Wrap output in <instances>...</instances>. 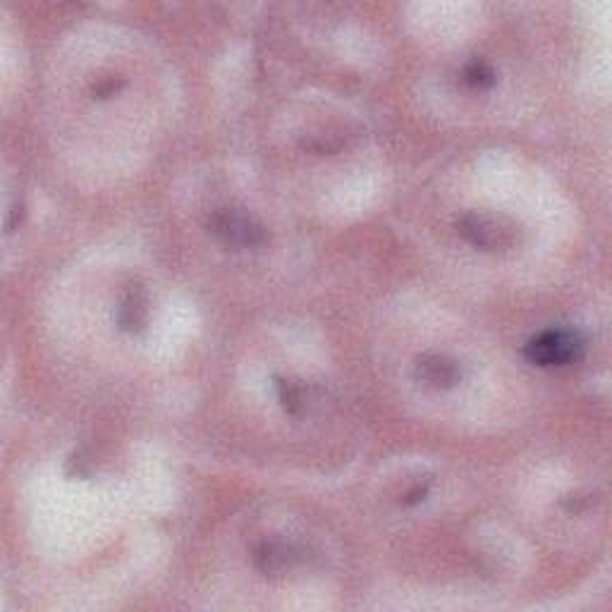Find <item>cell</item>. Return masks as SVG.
<instances>
[{"mask_svg":"<svg viewBox=\"0 0 612 612\" xmlns=\"http://www.w3.org/2000/svg\"><path fill=\"white\" fill-rule=\"evenodd\" d=\"M586 340L574 328H548L524 345V359L538 369H567L584 359Z\"/></svg>","mask_w":612,"mask_h":612,"instance_id":"cell-1","label":"cell"},{"mask_svg":"<svg viewBox=\"0 0 612 612\" xmlns=\"http://www.w3.org/2000/svg\"><path fill=\"white\" fill-rule=\"evenodd\" d=\"M206 230L220 244L235 252L244 249H261L268 242V232L254 216L240 208H216L211 216L206 218Z\"/></svg>","mask_w":612,"mask_h":612,"instance_id":"cell-2","label":"cell"},{"mask_svg":"<svg viewBox=\"0 0 612 612\" xmlns=\"http://www.w3.org/2000/svg\"><path fill=\"white\" fill-rule=\"evenodd\" d=\"M457 232L464 242L481 252H503L517 240V230L510 220L488 216V213H464L457 220Z\"/></svg>","mask_w":612,"mask_h":612,"instance_id":"cell-3","label":"cell"},{"mask_svg":"<svg viewBox=\"0 0 612 612\" xmlns=\"http://www.w3.org/2000/svg\"><path fill=\"white\" fill-rule=\"evenodd\" d=\"M304 548L285 538H263L252 548L254 567L261 574H285L304 560Z\"/></svg>","mask_w":612,"mask_h":612,"instance_id":"cell-4","label":"cell"},{"mask_svg":"<svg viewBox=\"0 0 612 612\" xmlns=\"http://www.w3.org/2000/svg\"><path fill=\"white\" fill-rule=\"evenodd\" d=\"M416 381L433 390H450L462 381V366L450 354L424 352L414 364Z\"/></svg>","mask_w":612,"mask_h":612,"instance_id":"cell-5","label":"cell"},{"mask_svg":"<svg viewBox=\"0 0 612 612\" xmlns=\"http://www.w3.org/2000/svg\"><path fill=\"white\" fill-rule=\"evenodd\" d=\"M146 318H149V302H146V292L139 285L127 287L122 295L118 311H115V323L122 333L137 335L146 328Z\"/></svg>","mask_w":612,"mask_h":612,"instance_id":"cell-6","label":"cell"},{"mask_svg":"<svg viewBox=\"0 0 612 612\" xmlns=\"http://www.w3.org/2000/svg\"><path fill=\"white\" fill-rule=\"evenodd\" d=\"M275 390H278L280 407L290 416H299L306 409V388L302 383L290 381V378H275Z\"/></svg>","mask_w":612,"mask_h":612,"instance_id":"cell-7","label":"cell"},{"mask_svg":"<svg viewBox=\"0 0 612 612\" xmlns=\"http://www.w3.org/2000/svg\"><path fill=\"white\" fill-rule=\"evenodd\" d=\"M462 82L467 84L471 91H488L495 87L498 75H495V70L486 63V60L476 58V60H469V63L464 65Z\"/></svg>","mask_w":612,"mask_h":612,"instance_id":"cell-8","label":"cell"},{"mask_svg":"<svg viewBox=\"0 0 612 612\" xmlns=\"http://www.w3.org/2000/svg\"><path fill=\"white\" fill-rule=\"evenodd\" d=\"M122 89H125V79L122 77H101L91 84V99L106 101L110 96L120 94Z\"/></svg>","mask_w":612,"mask_h":612,"instance_id":"cell-9","label":"cell"},{"mask_svg":"<svg viewBox=\"0 0 612 612\" xmlns=\"http://www.w3.org/2000/svg\"><path fill=\"white\" fill-rule=\"evenodd\" d=\"M428 488H431V481L416 483L412 491L405 493V498H402V505H405V507H414V505L424 503L426 495H428Z\"/></svg>","mask_w":612,"mask_h":612,"instance_id":"cell-10","label":"cell"},{"mask_svg":"<svg viewBox=\"0 0 612 612\" xmlns=\"http://www.w3.org/2000/svg\"><path fill=\"white\" fill-rule=\"evenodd\" d=\"M589 505H591V498H581V495H572V498L565 500V507L569 512H581Z\"/></svg>","mask_w":612,"mask_h":612,"instance_id":"cell-11","label":"cell"}]
</instances>
